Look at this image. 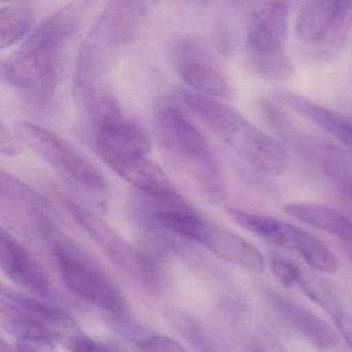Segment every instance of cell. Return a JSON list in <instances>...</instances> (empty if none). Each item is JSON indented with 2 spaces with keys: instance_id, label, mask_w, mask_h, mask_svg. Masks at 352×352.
<instances>
[{
  "instance_id": "6da1fadb",
  "label": "cell",
  "mask_w": 352,
  "mask_h": 352,
  "mask_svg": "<svg viewBox=\"0 0 352 352\" xmlns=\"http://www.w3.org/2000/svg\"><path fill=\"white\" fill-rule=\"evenodd\" d=\"M84 11L85 3H69L45 20L3 61V81L32 104H49L56 92L65 53L79 30Z\"/></svg>"
},
{
  "instance_id": "7a4b0ae2",
  "label": "cell",
  "mask_w": 352,
  "mask_h": 352,
  "mask_svg": "<svg viewBox=\"0 0 352 352\" xmlns=\"http://www.w3.org/2000/svg\"><path fill=\"white\" fill-rule=\"evenodd\" d=\"M86 113L96 153L135 190H177L164 170L150 160L151 140L145 129L124 116L114 98L100 100Z\"/></svg>"
},
{
  "instance_id": "3957f363",
  "label": "cell",
  "mask_w": 352,
  "mask_h": 352,
  "mask_svg": "<svg viewBox=\"0 0 352 352\" xmlns=\"http://www.w3.org/2000/svg\"><path fill=\"white\" fill-rule=\"evenodd\" d=\"M152 125L155 139L166 157L208 199L223 201L226 181L213 150L179 100L170 98L156 100L152 109Z\"/></svg>"
},
{
  "instance_id": "277c9868",
  "label": "cell",
  "mask_w": 352,
  "mask_h": 352,
  "mask_svg": "<svg viewBox=\"0 0 352 352\" xmlns=\"http://www.w3.org/2000/svg\"><path fill=\"white\" fill-rule=\"evenodd\" d=\"M179 100L254 170L270 176L287 170L290 157L286 148L230 104L188 88L179 90Z\"/></svg>"
},
{
  "instance_id": "5b68a950",
  "label": "cell",
  "mask_w": 352,
  "mask_h": 352,
  "mask_svg": "<svg viewBox=\"0 0 352 352\" xmlns=\"http://www.w3.org/2000/svg\"><path fill=\"white\" fill-rule=\"evenodd\" d=\"M146 7L141 3H112L102 12L80 51L76 71V90L84 108L112 96L106 80L108 67L121 47L139 32Z\"/></svg>"
},
{
  "instance_id": "8992f818",
  "label": "cell",
  "mask_w": 352,
  "mask_h": 352,
  "mask_svg": "<svg viewBox=\"0 0 352 352\" xmlns=\"http://www.w3.org/2000/svg\"><path fill=\"white\" fill-rule=\"evenodd\" d=\"M288 28L287 3H257L247 14V56L253 69L263 79L284 82L294 76V65L285 49Z\"/></svg>"
},
{
  "instance_id": "52a82bcc",
  "label": "cell",
  "mask_w": 352,
  "mask_h": 352,
  "mask_svg": "<svg viewBox=\"0 0 352 352\" xmlns=\"http://www.w3.org/2000/svg\"><path fill=\"white\" fill-rule=\"evenodd\" d=\"M15 133L21 143L25 144L65 180L96 203L106 205L111 195L108 181L71 143L34 123H17Z\"/></svg>"
},
{
  "instance_id": "ba28073f",
  "label": "cell",
  "mask_w": 352,
  "mask_h": 352,
  "mask_svg": "<svg viewBox=\"0 0 352 352\" xmlns=\"http://www.w3.org/2000/svg\"><path fill=\"white\" fill-rule=\"evenodd\" d=\"M352 28V1H309L300 9L296 34L308 57L333 60L341 52Z\"/></svg>"
},
{
  "instance_id": "9c48e42d",
  "label": "cell",
  "mask_w": 352,
  "mask_h": 352,
  "mask_svg": "<svg viewBox=\"0 0 352 352\" xmlns=\"http://www.w3.org/2000/svg\"><path fill=\"white\" fill-rule=\"evenodd\" d=\"M131 210L144 226L199 243L209 222L178 191L135 190Z\"/></svg>"
},
{
  "instance_id": "30bf717a",
  "label": "cell",
  "mask_w": 352,
  "mask_h": 352,
  "mask_svg": "<svg viewBox=\"0 0 352 352\" xmlns=\"http://www.w3.org/2000/svg\"><path fill=\"white\" fill-rule=\"evenodd\" d=\"M57 263L61 279L69 292L113 315L123 316L127 312V302L122 292L100 271L84 258L73 247L58 243Z\"/></svg>"
},
{
  "instance_id": "8fae6325",
  "label": "cell",
  "mask_w": 352,
  "mask_h": 352,
  "mask_svg": "<svg viewBox=\"0 0 352 352\" xmlns=\"http://www.w3.org/2000/svg\"><path fill=\"white\" fill-rule=\"evenodd\" d=\"M172 60L188 89L215 98L234 96V86L228 74L199 41L183 38L177 42L173 48Z\"/></svg>"
},
{
  "instance_id": "7c38bea8",
  "label": "cell",
  "mask_w": 352,
  "mask_h": 352,
  "mask_svg": "<svg viewBox=\"0 0 352 352\" xmlns=\"http://www.w3.org/2000/svg\"><path fill=\"white\" fill-rule=\"evenodd\" d=\"M261 110L267 124L286 147L319 168L342 151L335 144L302 129L276 102L265 100Z\"/></svg>"
},
{
  "instance_id": "4fadbf2b",
  "label": "cell",
  "mask_w": 352,
  "mask_h": 352,
  "mask_svg": "<svg viewBox=\"0 0 352 352\" xmlns=\"http://www.w3.org/2000/svg\"><path fill=\"white\" fill-rule=\"evenodd\" d=\"M270 304L307 343L318 349H331L339 343V335L331 324L296 300L269 292Z\"/></svg>"
},
{
  "instance_id": "5bb4252c",
  "label": "cell",
  "mask_w": 352,
  "mask_h": 352,
  "mask_svg": "<svg viewBox=\"0 0 352 352\" xmlns=\"http://www.w3.org/2000/svg\"><path fill=\"white\" fill-rule=\"evenodd\" d=\"M0 265L6 275L22 289L38 296L48 294L50 283L43 267L5 230L0 234Z\"/></svg>"
},
{
  "instance_id": "9a60e30c",
  "label": "cell",
  "mask_w": 352,
  "mask_h": 352,
  "mask_svg": "<svg viewBox=\"0 0 352 352\" xmlns=\"http://www.w3.org/2000/svg\"><path fill=\"white\" fill-rule=\"evenodd\" d=\"M267 241L298 253L309 267L319 273L331 275L339 269V261L327 244L294 224L279 220Z\"/></svg>"
},
{
  "instance_id": "2e32d148",
  "label": "cell",
  "mask_w": 352,
  "mask_h": 352,
  "mask_svg": "<svg viewBox=\"0 0 352 352\" xmlns=\"http://www.w3.org/2000/svg\"><path fill=\"white\" fill-rule=\"evenodd\" d=\"M199 243L220 258L251 273H263L265 269V257L256 247L221 226L209 222Z\"/></svg>"
},
{
  "instance_id": "e0dca14e",
  "label": "cell",
  "mask_w": 352,
  "mask_h": 352,
  "mask_svg": "<svg viewBox=\"0 0 352 352\" xmlns=\"http://www.w3.org/2000/svg\"><path fill=\"white\" fill-rule=\"evenodd\" d=\"M275 98L317 126L333 135L352 152V118L336 110L313 102L290 90H276Z\"/></svg>"
},
{
  "instance_id": "ac0fdd59",
  "label": "cell",
  "mask_w": 352,
  "mask_h": 352,
  "mask_svg": "<svg viewBox=\"0 0 352 352\" xmlns=\"http://www.w3.org/2000/svg\"><path fill=\"white\" fill-rule=\"evenodd\" d=\"M3 307L17 311L48 327L57 333L59 331L75 329V321L65 311L57 307L45 304L36 298L12 290H3Z\"/></svg>"
},
{
  "instance_id": "d6986e66",
  "label": "cell",
  "mask_w": 352,
  "mask_h": 352,
  "mask_svg": "<svg viewBox=\"0 0 352 352\" xmlns=\"http://www.w3.org/2000/svg\"><path fill=\"white\" fill-rule=\"evenodd\" d=\"M34 24V12L28 3H10L0 8V47L14 46L28 36Z\"/></svg>"
},
{
  "instance_id": "ffe728a7",
  "label": "cell",
  "mask_w": 352,
  "mask_h": 352,
  "mask_svg": "<svg viewBox=\"0 0 352 352\" xmlns=\"http://www.w3.org/2000/svg\"><path fill=\"white\" fill-rule=\"evenodd\" d=\"M298 286L305 296L331 317L333 322L347 314L337 292L322 278L302 272Z\"/></svg>"
},
{
  "instance_id": "44dd1931",
  "label": "cell",
  "mask_w": 352,
  "mask_h": 352,
  "mask_svg": "<svg viewBox=\"0 0 352 352\" xmlns=\"http://www.w3.org/2000/svg\"><path fill=\"white\" fill-rule=\"evenodd\" d=\"M3 325L10 333L30 343L52 345L56 339V333L46 325L17 311L3 307Z\"/></svg>"
},
{
  "instance_id": "7402d4cb",
  "label": "cell",
  "mask_w": 352,
  "mask_h": 352,
  "mask_svg": "<svg viewBox=\"0 0 352 352\" xmlns=\"http://www.w3.org/2000/svg\"><path fill=\"white\" fill-rule=\"evenodd\" d=\"M338 190L352 201V157L345 151L325 162L321 168Z\"/></svg>"
},
{
  "instance_id": "603a6c76",
  "label": "cell",
  "mask_w": 352,
  "mask_h": 352,
  "mask_svg": "<svg viewBox=\"0 0 352 352\" xmlns=\"http://www.w3.org/2000/svg\"><path fill=\"white\" fill-rule=\"evenodd\" d=\"M270 267L278 283L284 288H292L298 285L302 271L292 261L282 257L274 256L270 261Z\"/></svg>"
},
{
  "instance_id": "cb8c5ba5",
  "label": "cell",
  "mask_w": 352,
  "mask_h": 352,
  "mask_svg": "<svg viewBox=\"0 0 352 352\" xmlns=\"http://www.w3.org/2000/svg\"><path fill=\"white\" fill-rule=\"evenodd\" d=\"M143 352H187L178 342L162 335H152L139 342Z\"/></svg>"
},
{
  "instance_id": "d4e9b609",
  "label": "cell",
  "mask_w": 352,
  "mask_h": 352,
  "mask_svg": "<svg viewBox=\"0 0 352 352\" xmlns=\"http://www.w3.org/2000/svg\"><path fill=\"white\" fill-rule=\"evenodd\" d=\"M21 141L17 135H13L6 127L1 126V150L8 155H16L21 149Z\"/></svg>"
},
{
  "instance_id": "484cf974",
  "label": "cell",
  "mask_w": 352,
  "mask_h": 352,
  "mask_svg": "<svg viewBox=\"0 0 352 352\" xmlns=\"http://www.w3.org/2000/svg\"><path fill=\"white\" fill-rule=\"evenodd\" d=\"M73 352H109V350L102 344L88 339V338H79L73 344Z\"/></svg>"
},
{
  "instance_id": "4316f807",
  "label": "cell",
  "mask_w": 352,
  "mask_h": 352,
  "mask_svg": "<svg viewBox=\"0 0 352 352\" xmlns=\"http://www.w3.org/2000/svg\"><path fill=\"white\" fill-rule=\"evenodd\" d=\"M336 329L338 333L343 337L346 343L352 348V316L347 313L339 320L335 321Z\"/></svg>"
},
{
  "instance_id": "83f0119b",
  "label": "cell",
  "mask_w": 352,
  "mask_h": 352,
  "mask_svg": "<svg viewBox=\"0 0 352 352\" xmlns=\"http://www.w3.org/2000/svg\"><path fill=\"white\" fill-rule=\"evenodd\" d=\"M253 352H286L283 348L277 345H263L259 346Z\"/></svg>"
},
{
  "instance_id": "f1b7e54d",
  "label": "cell",
  "mask_w": 352,
  "mask_h": 352,
  "mask_svg": "<svg viewBox=\"0 0 352 352\" xmlns=\"http://www.w3.org/2000/svg\"><path fill=\"white\" fill-rule=\"evenodd\" d=\"M15 352H38L36 350H34L32 346L28 345V344H19V345L16 346Z\"/></svg>"
}]
</instances>
